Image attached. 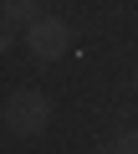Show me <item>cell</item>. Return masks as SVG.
Wrapping results in <instances>:
<instances>
[{
  "instance_id": "6da1fadb",
  "label": "cell",
  "mask_w": 138,
  "mask_h": 154,
  "mask_svg": "<svg viewBox=\"0 0 138 154\" xmlns=\"http://www.w3.org/2000/svg\"><path fill=\"white\" fill-rule=\"evenodd\" d=\"M0 118H5V134H16V139H41L51 128V98L41 88H10Z\"/></svg>"
},
{
  "instance_id": "7a4b0ae2",
  "label": "cell",
  "mask_w": 138,
  "mask_h": 154,
  "mask_svg": "<svg viewBox=\"0 0 138 154\" xmlns=\"http://www.w3.org/2000/svg\"><path fill=\"white\" fill-rule=\"evenodd\" d=\"M21 41H26V51L36 62H61L66 51H72V26H66L61 16H36L21 31Z\"/></svg>"
},
{
  "instance_id": "3957f363",
  "label": "cell",
  "mask_w": 138,
  "mask_h": 154,
  "mask_svg": "<svg viewBox=\"0 0 138 154\" xmlns=\"http://www.w3.org/2000/svg\"><path fill=\"white\" fill-rule=\"evenodd\" d=\"M36 21V0H5V26H31Z\"/></svg>"
},
{
  "instance_id": "277c9868",
  "label": "cell",
  "mask_w": 138,
  "mask_h": 154,
  "mask_svg": "<svg viewBox=\"0 0 138 154\" xmlns=\"http://www.w3.org/2000/svg\"><path fill=\"white\" fill-rule=\"evenodd\" d=\"M113 154H138V128H123L118 144H113Z\"/></svg>"
},
{
  "instance_id": "5b68a950",
  "label": "cell",
  "mask_w": 138,
  "mask_h": 154,
  "mask_svg": "<svg viewBox=\"0 0 138 154\" xmlns=\"http://www.w3.org/2000/svg\"><path fill=\"white\" fill-rule=\"evenodd\" d=\"M133 93H138V72H133Z\"/></svg>"
},
{
  "instance_id": "8992f818",
  "label": "cell",
  "mask_w": 138,
  "mask_h": 154,
  "mask_svg": "<svg viewBox=\"0 0 138 154\" xmlns=\"http://www.w3.org/2000/svg\"><path fill=\"white\" fill-rule=\"evenodd\" d=\"M102 154H113V149H102Z\"/></svg>"
}]
</instances>
